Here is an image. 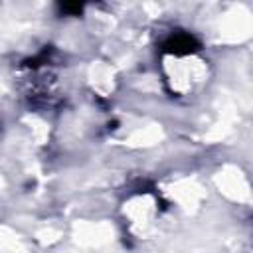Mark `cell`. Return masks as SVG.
<instances>
[{"label":"cell","instance_id":"cell-1","mask_svg":"<svg viewBox=\"0 0 253 253\" xmlns=\"http://www.w3.org/2000/svg\"><path fill=\"white\" fill-rule=\"evenodd\" d=\"M200 49V43L198 40L192 36V34H186V32H176L172 34L166 42H164V51L166 53H172L176 57H186V55H192L194 51Z\"/></svg>","mask_w":253,"mask_h":253}]
</instances>
